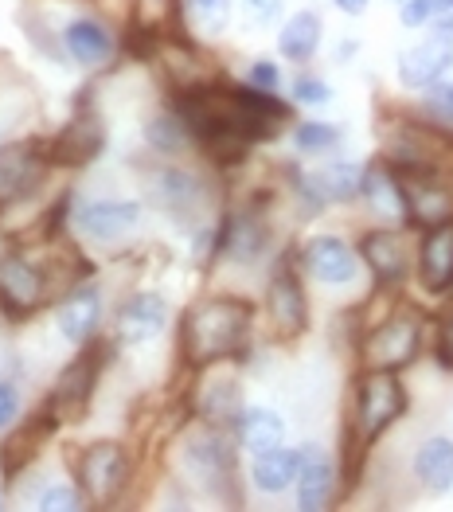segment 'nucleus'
Returning <instances> with one entry per match:
<instances>
[{
  "instance_id": "nucleus-1",
  "label": "nucleus",
  "mask_w": 453,
  "mask_h": 512,
  "mask_svg": "<svg viewBox=\"0 0 453 512\" xmlns=\"http://www.w3.org/2000/svg\"><path fill=\"white\" fill-rule=\"evenodd\" d=\"M258 301L235 290H219L207 298L192 301L180 313V364L188 372H204L215 364H247L258 341Z\"/></svg>"
},
{
  "instance_id": "nucleus-2",
  "label": "nucleus",
  "mask_w": 453,
  "mask_h": 512,
  "mask_svg": "<svg viewBox=\"0 0 453 512\" xmlns=\"http://www.w3.org/2000/svg\"><path fill=\"white\" fill-rule=\"evenodd\" d=\"M411 415V391L403 384V372H379V368H360L348 387L344 403V423H340V470L344 485L356 489L368 470L371 450Z\"/></svg>"
},
{
  "instance_id": "nucleus-3",
  "label": "nucleus",
  "mask_w": 453,
  "mask_h": 512,
  "mask_svg": "<svg viewBox=\"0 0 453 512\" xmlns=\"http://www.w3.org/2000/svg\"><path fill=\"white\" fill-rule=\"evenodd\" d=\"M172 470L184 493L207 497L211 505H247V462L235 434L211 423H192L172 446Z\"/></svg>"
},
{
  "instance_id": "nucleus-4",
  "label": "nucleus",
  "mask_w": 453,
  "mask_h": 512,
  "mask_svg": "<svg viewBox=\"0 0 453 512\" xmlns=\"http://www.w3.org/2000/svg\"><path fill=\"white\" fill-rule=\"evenodd\" d=\"M352 352H356V368L407 372L422 360V352H430V309L407 301L403 290H395L379 317L360 321Z\"/></svg>"
},
{
  "instance_id": "nucleus-5",
  "label": "nucleus",
  "mask_w": 453,
  "mask_h": 512,
  "mask_svg": "<svg viewBox=\"0 0 453 512\" xmlns=\"http://www.w3.org/2000/svg\"><path fill=\"white\" fill-rule=\"evenodd\" d=\"M274 258H278V231L270 219V196H254L247 204L219 215L211 262L258 270V266H270Z\"/></svg>"
},
{
  "instance_id": "nucleus-6",
  "label": "nucleus",
  "mask_w": 453,
  "mask_h": 512,
  "mask_svg": "<svg viewBox=\"0 0 453 512\" xmlns=\"http://www.w3.org/2000/svg\"><path fill=\"white\" fill-rule=\"evenodd\" d=\"M293 258L305 274L309 286L329 290V294H371V274L360 258V247L344 239L340 231H313L305 235Z\"/></svg>"
},
{
  "instance_id": "nucleus-7",
  "label": "nucleus",
  "mask_w": 453,
  "mask_h": 512,
  "mask_svg": "<svg viewBox=\"0 0 453 512\" xmlns=\"http://www.w3.org/2000/svg\"><path fill=\"white\" fill-rule=\"evenodd\" d=\"M262 321H266V333L278 344L301 341L313 325V301H309V282L289 251H278V258L270 262L266 270V286H262Z\"/></svg>"
},
{
  "instance_id": "nucleus-8",
  "label": "nucleus",
  "mask_w": 453,
  "mask_h": 512,
  "mask_svg": "<svg viewBox=\"0 0 453 512\" xmlns=\"http://www.w3.org/2000/svg\"><path fill=\"white\" fill-rule=\"evenodd\" d=\"M364 169H368V161H352V157H325L313 169L286 165L293 204L301 208V215L352 208V204H360V192H364Z\"/></svg>"
},
{
  "instance_id": "nucleus-9",
  "label": "nucleus",
  "mask_w": 453,
  "mask_h": 512,
  "mask_svg": "<svg viewBox=\"0 0 453 512\" xmlns=\"http://www.w3.org/2000/svg\"><path fill=\"white\" fill-rule=\"evenodd\" d=\"M360 258L368 266L371 286L379 290H403L414 282V255H418V231L407 223H371L356 239Z\"/></svg>"
},
{
  "instance_id": "nucleus-10",
  "label": "nucleus",
  "mask_w": 453,
  "mask_h": 512,
  "mask_svg": "<svg viewBox=\"0 0 453 512\" xmlns=\"http://www.w3.org/2000/svg\"><path fill=\"white\" fill-rule=\"evenodd\" d=\"M129 473H133V454L118 438L90 442L75 462V481L83 489L86 505H98V509L122 501V493L129 489Z\"/></svg>"
},
{
  "instance_id": "nucleus-11",
  "label": "nucleus",
  "mask_w": 453,
  "mask_h": 512,
  "mask_svg": "<svg viewBox=\"0 0 453 512\" xmlns=\"http://www.w3.org/2000/svg\"><path fill=\"white\" fill-rule=\"evenodd\" d=\"M98 376H102V344L90 341L75 352V360L59 372V380L51 384L47 399H43V411L55 419V427L83 423L90 403H94V391H98Z\"/></svg>"
},
{
  "instance_id": "nucleus-12",
  "label": "nucleus",
  "mask_w": 453,
  "mask_h": 512,
  "mask_svg": "<svg viewBox=\"0 0 453 512\" xmlns=\"http://www.w3.org/2000/svg\"><path fill=\"white\" fill-rule=\"evenodd\" d=\"M51 169H55V161H51V149L43 137L0 141V212L32 200Z\"/></svg>"
},
{
  "instance_id": "nucleus-13",
  "label": "nucleus",
  "mask_w": 453,
  "mask_h": 512,
  "mask_svg": "<svg viewBox=\"0 0 453 512\" xmlns=\"http://www.w3.org/2000/svg\"><path fill=\"white\" fill-rule=\"evenodd\" d=\"M55 270L32 258L24 247H12L0 258V309H8L12 317H32L40 313L47 301H55V286H51Z\"/></svg>"
},
{
  "instance_id": "nucleus-14",
  "label": "nucleus",
  "mask_w": 453,
  "mask_h": 512,
  "mask_svg": "<svg viewBox=\"0 0 453 512\" xmlns=\"http://www.w3.org/2000/svg\"><path fill=\"white\" fill-rule=\"evenodd\" d=\"M407 196V223L414 231L453 223V161L426 169H399Z\"/></svg>"
},
{
  "instance_id": "nucleus-15",
  "label": "nucleus",
  "mask_w": 453,
  "mask_h": 512,
  "mask_svg": "<svg viewBox=\"0 0 453 512\" xmlns=\"http://www.w3.org/2000/svg\"><path fill=\"white\" fill-rule=\"evenodd\" d=\"M348 485L340 470V454L321 442H301V473L293 485V505L301 512H329L344 501Z\"/></svg>"
},
{
  "instance_id": "nucleus-16",
  "label": "nucleus",
  "mask_w": 453,
  "mask_h": 512,
  "mask_svg": "<svg viewBox=\"0 0 453 512\" xmlns=\"http://www.w3.org/2000/svg\"><path fill=\"white\" fill-rule=\"evenodd\" d=\"M446 75H453V36L442 28H426L395 55V83L407 94H422Z\"/></svg>"
},
{
  "instance_id": "nucleus-17",
  "label": "nucleus",
  "mask_w": 453,
  "mask_h": 512,
  "mask_svg": "<svg viewBox=\"0 0 453 512\" xmlns=\"http://www.w3.org/2000/svg\"><path fill=\"white\" fill-rule=\"evenodd\" d=\"M67 219H71V231L86 243H118L141 227L145 204L122 200V196H98V200H83L79 208H71Z\"/></svg>"
},
{
  "instance_id": "nucleus-18",
  "label": "nucleus",
  "mask_w": 453,
  "mask_h": 512,
  "mask_svg": "<svg viewBox=\"0 0 453 512\" xmlns=\"http://www.w3.org/2000/svg\"><path fill=\"white\" fill-rule=\"evenodd\" d=\"M102 317H106V290L98 282H75L71 290H63L55 298V329L59 337L75 348L98 341V329H102Z\"/></svg>"
},
{
  "instance_id": "nucleus-19",
  "label": "nucleus",
  "mask_w": 453,
  "mask_h": 512,
  "mask_svg": "<svg viewBox=\"0 0 453 512\" xmlns=\"http://www.w3.org/2000/svg\"><path fill=\"white\" fill-rule=\"evenodd\" d=\"M196 376H200V384L192 391V419L231 430L235 419L243 415V407H247L239 376L231 372V364H215V368H204Z\"/></svg>"
},
{
  "instance_id": "nucleus-20",
  "label": "nucleus",
  "mask_w": 453,
  "mask_h": 512,
  "mask_svg": "<svg viewBox=\"0 0 453 512\" xmlns=\"http://www.w3.org/2000/svg\"><path fill=\"white\" fill-rule=\"evenodd\" d=\"M168 298L157 290H137L118 305L114 313V341L125 348H145V344L161 341V333L168 329Z\"/></svg>"
},
{
  "instance_id": "nucleus-21",
  "label": "nucleus",
  "mask_w": 453,
  "mask_h": 512,
  "mask_svg": "<svg viewBox=\"0 0 453 512\" xmlns=\"http://www.w3.org/2000/svg\"><path fill=\"white\" fill-rule=\"evenodd\" d=\"M59 40H63L67 59L75 67H83V71H106L122 55V43L114 36V28L102 24L98 16H75V20H67L63 32H59Z\"/></svg>"
},
{
  "instance_id": "nucleus-22",
  "label": "nucleus",
  "mask_w": 453,
  "mask_h": 512,
  "mask_svg": "<svg viewBox=\"0 0 453 512\" xmlns=\"http://www.w3.org/2000/svg\"><path fill=\"white\" fill-rule=\"evenodd\" d=\"M414 286L426 298L453 294V223L418 231V255H414Z\"/></svg>"
},
{
  "instance_id": "nucleus-23",
  "label": "nucleus",
  "mask_w": 453,
  "mask_h": 512,
  "mask_svg": "<svg viewBox=\"0 0 453 512\" xmlns=\"http://www.w3.org/2000/svg\"><path fill=\"white\" fill-rule=\"evenodd\" d=\"M407 477L422 497H450L453 493V434H426L418 438L407 458Z\"/></svg>"
},
{
  "instance_id": "nucleus-24",
  "label": "nucleus",
  "mask_w": 453,
  "mask_h": 512,
  "mask_svg": "<svg viewBox=\"0 0 453 512\" xmlns=\"http://www.w3.org/2000/svg\"><path fill=\"white\" fill-rule=\"evenodd\" d=\"M47 149H51V161L59 169H83L94 157H102L106 129H102L98 110H75L67 118V126L59 129L55 137H47Z\"/></svg>"
},
{
  "instance_id": "nucleus-25",
  "label": "nucleus",
  "mask_w": 453,
  "mask_h": 512,
  "mask_svg": "<svg viewBox=\"0 0 453 512\" xmlns=\"http://www.w3.org/2000/svg\"><path fill=\"white\" fill-rule=\"evenodd\" d=\"M297 473H301V446H274V450H262V454H247V489L254 497H266V501H278V497H293V485H297Z\"/></svg>"
},
{
  "instance_id": "nucleus-26",
  "label": "nucleus",
  "mask_w": 453,
  "mask_h": 512,
  "mask_svg": "<svg viewBox=\"0 0 453 512\" xmlns=\"http://www.w3.org/2000/svg\"><path fill=\"white\" fill-rule=\"evenodd\" d=\"M274 47H278V59L289 63L293 71L297 67H313L321 47H325V16L317 8H293V12H286V20L274 32Z\"/></svg>"
},
{
  "instance_id": "nucleus-27",
  "label": "nucleus",
  "mask_w": 453,
  "mask_h": 512,
  "mask_svg": "<svg viewBox=\"0 0 453 512\" xmlns=\"http://www.w3.org/2000/svg\"><path fill=\"white\" fill-rule=\"evenodd\" d=\"M360 204L371 215V223H407V196H403V180L399 169L383 157H371L364 169V192ZM411 227V223H407Z\"/></svg>"
},
{
  "instance_id": "nucleus-28",
  "label": "nucleus",
  "mask_w": 453,
  "mask_h": 512,
  "mask_svg": "<svg viewBox=\"0 0 453 512\" xmlns=\"http://www.w3.org/2000/svg\"><path fill=\"white\" fill-rule=\"evenodd\" d=\"M51 430H55V419H51L43 407H40V415H28V419H20L16 427L4 430V438H0V477L12 481V477H20V473L28 470V466L36 462L43 438H47Z\"/></svg>"
},
{
  "instance_id": "nucleus-29",
  "label": "nucleus",
  "mask_w": 453,
  "mask_h": 512,
  "mask_svg": "<svg viewBox=\"0 0 453 512\" xmlns=\"http://www.w3.org/2000/svg\"><path fill=\"white\" fill-rule=\"evenodd\" d=\"M141 137H145L149 153H153V157H161V161H184L188 153H196L192 129H188V122L180 118V110H176L172 102L157 106V110L145 118Z\"/></svg>"
},
{
  "instance_id": "nucleus-30",
  "label": "nucleus",
  "mask_w": 453,
  "mask_h": 512,
  "mask_svg": "<svg viewBox=\"0 0 453 512\" xmlns=\"http://www.w3.org/2000/svg\"><path fill=\"white\" fill-rule=\"evenodd\" d=\"M344 137H348L344 122H332V118H297L289 126V149L301 161H325V157H340Z\"/></svg>"
},
{
  "instance_id": "nucleus-31",
  "label": "nucleus",
  "mask_w": 453,
  "mask_h": 512,
  "mask_svg": "<svg viewBox=\"0 0 453 512\" xmlns=\"http://www.w3.org/2000/svg\"><path fill=\"white\" fill-rule=\"evenodd\" d=\"M231 434H235L243 454H262V450H274L286 442V419L266 403H247Z\"/></svg>"
},
{
  "instance_id": "nucleus-32",
  "label": "nucleus",
  "mask_w": 453,
  "mask_h": 512,
  "mask_svg": "<svg viewBox=\"0 0 453 512\" xmlns=\"http://www.w3.org/2000/svg\"><path fill=\"white\" fill-rule=\"evenodd\" d=\"M286 94L297 110H325V106L336 102V86L313 67H297L293 79L286 83Z\"/></svg>"
},
{
  "instance_id": "nucleus-33",
  "label": "nucleus",
  "mask_w": 453,
  "mask_h": 512,
  "mask_svg": "<svg viewBox=\"0 0 453 512\" xmlns=\"http://www.w3.org/2000/svg\"><path fill=\"white\" fill-rule=\"evenodd\" d=\"M430 356L438 372L453 376V294L438 298V309L430 313Z\"/></svg>"
},
{
  "instance_id": "nucleus-34",
  "label": "nucleus",
  "mask_w": 453,
  "mask_h": 512,
  "mask_svg": "<svg viewBox=\"0 0 453 512\" xmlns=\"http://www.w3.org/2000/svg\"><path fill=\"white\" fill-rule=\"evenodd\" d=\"M414 114L434 122L438 129L453 133V75L438 79L434 86H426L422 94H414Z\"/></svg>"
},
{
  "instance_id": "nucleus-35",
  "label": "nucleus",
  "mask_w": 453,
  "mask_h": 512,
  "mask_svg": "<svg viewBox=\"0 0 453 512\" xmlns=\"http://www.w3.org/2000/svg\"><path fill=\"white\" fill-rule=\"evenodd\" d=\"M184 16L204 36H223L235 20V0H184Z\"/></svg>"
},
{
  "instance_id": "nucleus-36",
  "label": "nucleus",
  "mask_w": 453,
  "mask_h": 512,
  "mask_svg": "<svg viewBox=\"0 0 453 512\" xmlns=\"http://www.w3.org/2000/svg\"><path fill=\"white\" fill-rule=\"evenodd\" d=\"M36 509L40 512H75L86 509V497L79 489V481H47L36 497Z\"/></svg>"
},
{
  "instance_id": "nucleus-37",
  "label": "nucleus",
  "mask_w": 453,
  "mask_h": 512,
  "mask_svg": "<svg viewBox=\"0 0 453 512\" xmlns=\"http://www.w3.org/2000/svg\"><path fill=\"white\" fill-rule=\"evenodd\" d=\"M243 83L258 86V90H282L286 75H282V63L278 59H250L243 67Z\"/></svg>"
},
{
  "instance_id": "nucleus-38",
  "label": "nucleus",
  "mask_w": 453,
  "mask_h": 512,
  "mask_svg": "<svg viewBox=\"0 0 453 512\" xmlns=\"http://www.w3.org/2000/svg\"><path fill=\"white\" fill-rule=\"evenodd\" d=\"M254 28H274L286 20V0H239Z\"/></svg>"
},
{
  "instance_id": "nucleus-39",
  "label": "nucleus",
  "mask_w": 453,
  "mask_h": 512,
  "mask_svg": "<svg viewBox=\"0 0 453 512\" xmlns=\"http://www.w3.org/2000/svg\"><path fill=\"white\" fill-rule=\"evenodd\" d=\"M24 419V395L16 380H0V434Z\"/></svg>"
},
{
  "instance_id": "nucleus-40",
  "label": "nucleus",
  "mask_w": 453,
  "mask_h": 512,
  "mask_svg": "<svg viewBox=\"0 0 453 512\" xmlns=\"http://www.w3.org/2000/svg\"><path fill=\"white\" fill-rule=\"evenodd\" d=\"M356 55H360V40H340L336 51H332V63H336V67H348Z\"/></svg>"
},
{
  "instance_id": "nucleus-41",
  "label": "nucleus",
  "mask_w": 453,
  "mask_h": 512,
  "mask_svg": "<svg viewBox=\"0 0 453 512\" xmlns=\"http://www.w3.org/2000/svg\"><path fill=\"white\" fill-rule=\"evenodd\" d=\"M340 16H364L371 8V0H329Z\"/></svg>"
},
{
  "instance_id": "nucleus-42",
  "label": "nucleus",
  "mask_w": 453,
  "mask_h": 512,
  "mask_svg": "<svg viewBox=\"0 0 453 512\" xmlns=\"http://www.w3.org/2000/svg\"><path fill=\"white\" fill-rule=\"evenodd\" d=\"M16 243H12V235H8V227H4V215H0V258L8 255Z\"/></svg>"
},
{
  "instance_id": "nucleus-43",
  "label": "nucleus",
  "mask_w": 453,
  "mask_h": 512,
  "mask_svg": "<svg viewBox=\"0 0 453 512\" xmlns=\"http://www.w3.org/2000/svg\"><path fill=\"white\" fill-rule=\"evenodd\" d=\"M387 4H395V8H399V4H403V0H387Z\"/></svg>"
}]
</instances>
